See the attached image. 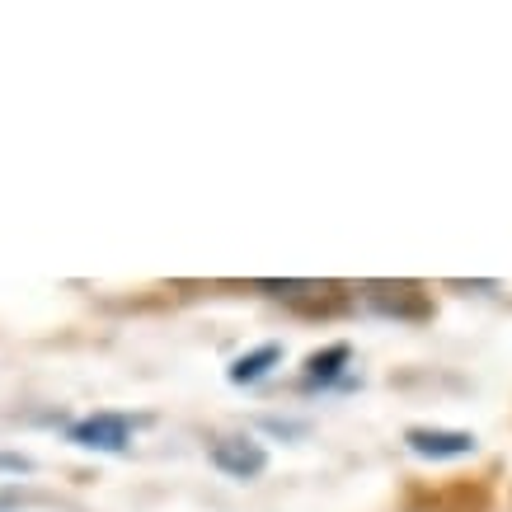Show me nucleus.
<instances>
[{
    "label": "nucleus",
    "instance_id": "1",
    "mask_svg": "<svg viewBox=\"0 0 512 512\" xmlns=\"http://www.w3.org/2000/svg\"><path fill=\"white\" fill-rule=\"evenodd\" d=\"M212 466L235 475V480H254V475H264L268 451L259 442H249V437H221L212 447Z\"/></svg>",
    "mask_w": 512,
    "mask_h": 512
},
{
    "label": "nucleus",
    "instance_id": "2",
    "mask_svg": "<svg viewBox=\"0 0 512 512\" xmlns=\"http://www.w3.org/2000/svg\"><path fill=\"white\" fill-rule=\"evenodd\" d=\"M414 456L428 461H456V456H475V437L470 433H442V428H409L404 433Z\"/></svg>",
    "mask_w": 512,
    "mask_h": 512
},
{
    "label": "nucleus",
    "instance_id": "3",
    "mask_svg": "<svg viewBox=\"0 0 512 512\" xmlns=\"http://www.w3.org/2000/svg\"><path fill=\"white\" fill-rule=\"evenodd\" d=\"M71 442L76 447H99V451H123L132 442V423L118 419V414H94V419L71 428Z\"/></svg>",
    "mask_w": 512,
    "mask_h": 512
},
{
    "label": "nucleus",
    "instance_id": "4",
    "mask_svg": "<svg viewBox=\"0 0 512 512\" xmlns=\"http://www.w3.org/2000/svg\"><path fill=\"white\" fill-rule=\"evenodd\" d=\"M278 357H282L278 343H264V348H254V353L235 357V362H231V381H235V386H249V381H259V376H268V367H273Z\"/></svg>",
    "mask_w": 512,
    "mask_h": 512
},
{
    "label": "nucleus",
    "instance_id": "5",
    "mask_svg": "<svg viewBox=\"0 0 512 512\" xmlns=\"http://www.w3.org/2000/svg\"><path fill=\"white\" fill-rule=\"evenodd\" d=\"M348 357H353L348 353V343H334V348H325V353H315L311 362H306V381H334Z\"/></svg>",
    "mask_w": 512,
    "mask_h": 512
},
{
    "label": "nucleus",
    "instance_id": "6",
    "mask_svg": "<svg viewBox=\"0 0 512 512\" xmlns=\"http://www.w3.org/2000/svg\"><path fill=\"white\" fill-rule=\"evenodd\" d=\"M0 470H19V475H29L33 461L29 456H10V451H0Z\"/></svg>",
    "mask_w": 512,
    "mask_h": 512
},
{
    "label": "nucleus",
    "instance_id": "7",
    "mask_svg": "<svg viewBox=\"0 0 512 512\" xmlns=\"http://www.w3.org/2000/svg\"><path fill=\"white\" fill-rule=\"evenodd\" d=\"M451 287H461V292H494V282H451Z\"/></svg>",
    "mask_w": 512,
    "mask_h": 512
}]
</instances>
